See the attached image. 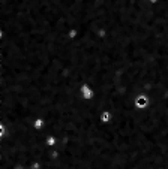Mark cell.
I'll use <instances>...</instances> for the list:
<instances>
[{"instance_id": "1", "label": "cell", "mask_w": 168, "mask_h": 169, "mask_svg": "<svg viewBox=\"0 0 168 169\" xmlns=\"http://www.w3.org/2000/svg\"><path fill=\"white\" fill-rule=\"evenodd\" d=\"M146 102H147V99H146V97H143V96H141V97H140V99H138V105H140V106H141V105H143V106H144V105H146Z\"/></svg>"}]
</instances>
